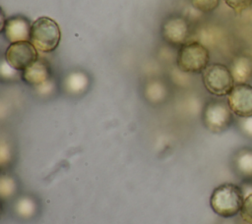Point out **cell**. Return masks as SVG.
Masks as SVG:
<instances>
[{
    "instance_id": "6da1fadb",
    "label": "cell",
    "mask_w": 252,
    "mask_h": 224,
    "mask_svg": "<svg viewBox=\"0 0 252 224\" xmlns=\"http://www.w3.org/2000/svg\"><path fill=\"white\" fill-rule=\"evenodd\" d=\"M244 196L241 187L233 183H223L214 189L210 196L213 211L222 218H231L241 210Z\"/></svg>"
},
{
    "instance_id": "7a4b0ae2",
    "label": "cell",
    "mask_w": 252,
    "mask_h": 224,
    "mask_svg": "<svg viewBox=\"0 0 252 224\" xmlns=\"http://www.w3.org/2000/svg\"><path fill=\"white\" fill-rule=\"evenodd\" d=\"M61 30L58 24L48 17H39L32 24L30 41L37 51L48 53L59 45Z\"/></svg>"
},
{
    "instance_id": "3957f363",
    "label": "cell",
    "mask_w": 252,
    "mask_h": 224,
    "mask_svg": "<svg viewBox=\"0 0 252 224\" xmlns=\"http://www.w3.org/2000/svg\"><path fill=\"white\" fill-rule=\"evenodd\" d=\"M177 67L185 73H202L210 62L209 50L198 41L182 45L177 54Z\"/></svg>"
},
{
    "instance_id": "277c9868",
    "label": "cell",
    "mask_w": 252,
    "mask_h": 224,
    "mask_svg": "<svg viewBox=\"0 0 252 224\" xmlns=\"http://www.w3.org/2000/svg\"><path fill=\"white\" fill-rule=\"evenodd\" d=\"M202 81L211 94L220 97L227 96L235 85L229 68L220 63L209 65L202 72Z\"/></svg>"
},
{
    "instance_id": "5b68a950",
    "label": "cell",
    "mask_w": 252,
    "mask_h": 224,
    "mask_svg": "<svg viewBox=\"0 0 252 224\" xmlns=\"http://www.w3.org/2000/svg\"><path fill=\"white\" fill-rule=\"evenodd\" d=\"M232 114L227 102L211 100L206 103L203 109L202 121L207 130L220 134L227 130L233 122Z\"/></svg>"
},
{
    "instance_id": "8992f818",
    "label": "cell",
    "mask_w": 252,
    "mask_h": 224,
    "mask_svg": "<svg viewBox=\"0 0 252 224\" xmlns=\"http://www.w3.org/2000/svg\"><path fill=\"white\" fill-rule=\"evenodd\" d=\"M38 59V51L31 41L11 43L5 51V61L15 70L23 72Z\"/></svg>"
},
{
    "instance_id": "52a82bcc",
    "label": "cell",
    "mask_w": 252,
    "mask_h": 224,
    "mask_svg": "<svg viewBox=\"0 0 252 224\" xmlns=\"http://www.w3.org/2000/svg\"><path fill=\"white\" fill-rule=\"evenodd\" d=\"M227 104L234 115L239 118L252 116V85L236 84L227 95Z\"/></svg>"
},
{
    "instance_id": "ba28073f",
    "label": "cell",
    "mask_w": 252,
    "mask_h": 224,
    "mask_svg": "<svg viewBox=\"0 0 252 224\" xmlns=\"http://www.w3.org/2000/svg\"><path fill=\"white\" fill-rule=\"evenodd\" d=\"M163 39L173 46H182L187 43L189 36V26L187 21L177 15L166 18L161 27Z\"/></svg>"
},
{
    "instance_id": "9c48e42d",
    "label": "cell",
    "mask_w": 252,
    "mask_h": 224,
    "mask_svg": "<svg viewBox=\"0 0 252 224\" xmlns=\"http://www.w3.org/2000/svg\"><path fill=\"white\" fill-rule=\"evenodd\" d=\"M31 29L32 23L25 16L15 15L6 19L1 31L11 44L20 41H30Z\"/></svg>"
},
{
    "instance_id": "30bf717a",
    "label": "cell",
    "mask_w": 252,
    "mask_h": 224,
    "mask_svg": "<svg viewBox=\"0 0 252 224\" xmlns=\"http://www.w3.org/2000/svg\"><path fill=\"white\" fill-rule=\"evenodd\" d=\"M22 79L26 84L36 88L51 80L50 68L44 60L38 58L22 72Z\"/></svg>"
},
{
    "instance_id": "8fae6325",
    "label": "cell",
    "mask_w": 252,
    "mask_h": 224,
    "mask_svg": "<svg viewBox=\"0 0 252 224\" xmlns=\"http://www.w3.org/2000/svg\"><path fill=\"white\" fill-rule=\"evenodd\" d=\"M236 84H249L252 81V57L248 55L236 56L229 68Z\"/></svg>"
},
{
    "instance_id": "7c38bea8",
    "label": "cell",
    "mask_w": 252,
    "mask_h": 224,
    "mask_svg": "<svg viewBox=\"0 0 252 224\" xmlns=\"http://www.w3.org/2000/svg\"><path fill=\"white\" fill-rule=\"evenodd\" d=\"M233 164L236 172L245 178H252V149L242 148L234 156Z\"/></svg>"
},
{
    "instance_id": "4fadbf2b",
    "label": "cell",
    "mask_w": 252,
    "mask_h": 224,
    "mask_svg": "<svg viewBox=\"0 0 252 224\" xmlns=\"http://www.w3.org/2000/svg\"><path fill=\"white\" fill-rule=\"evenodd\" d=\"M64 84L67 91L78 94L88 87L89 79L85 73L81 71H74L66 77Z\"/></svg>"
},
{
    "instance_id": "5bb4252c",
    "label": "cell",
    "mask_w": 252,
    "mask_h": 224,
    "mask_svg": "<svg viewBox=\"0 0 252 224\" xmlns=\"http://www.w3.org/2000/svg\"><path fill=\"white\" fill-rule=\"evenodd\" d=\"M36 209V204L30 196H21L15 202V210L22 217H30L33 215Z\"/></svg>"
},
{
    "instance_id": "9a60e30c",
    "label": "cell",
    "mask_w": 252,
    "mask_h": 224,
    "mask_svg": "<svg viewBox=\"0 0 252 224\" xmlns=\"http://www.w3.org/2000/svg\"><path fill=\"white\" fill-rule=\"evenodd\" d=\"M17 190L16 181L8 174H3L0 180V195L2 198H9Z\"/></svg>"
},
{
    "instance_id": "2e32d148",
    "label": "cell",
    "mask_w": 252,
    "mask_h": 224,
    "mask_svg": "<svg viewBox=\"0 0 252 224\" xmlns=\"http://www.w3.org/2000/svg\"><path fill=\"white\" fill-rule=\"evenodd\" d=\"M191 5L200 12L210 13L219 7L220 0H189Z\"/></svg>"
},
{
    "instance_id": "e0dca14e",
    "label": "cell",
    "mask_w": 252,
    "mask_h": 224,
    "mask_svg": "<svg viewBox=\"0 0 252 224\" xmlns=\"http://www.w3.org/2000/svg\"><path fill=\"white\" fill-rule=\"evenodd\" d=\"M239 213L243 222L252 224V193L244 197L243 204Z\"/></svg>"
},
{
    "instance_id": "ac0fdd59",
    "label": "cell",
    "mask_w": 252,
    "mask_h": 224,
    "mask_svg": "<svg viewBox=\"0 0 252 224\" xmlns=\"http://www.w3.org/2000/svg\"><path fill=\"white\" fill-rule=\"evenodd\" d=\"M224 3L235 13L241 14L252 6V0H223Z\"/></svg>"
},
{
    "instance_id": "d6986e66",
    "label": "cell",
    "mask_w": 252,
    "mask_h": 224,
    "mask_svg": "<svg viewBox=\"0 0 252 224\" xmlns=\"http://www.w3.org/2000/svg\"><path fill=\"white\" fill-rule=\"evenodd\" d=\"M239 128L245 136L252 139V116L247 118H240Z\"/></svg>"
},
{
    "instance_id": "ffe728a7",
    "label": "cell",
    "mask_w": 252,
    "mask_h": 224,
    "mask_svg": "<svg viewBox=\"0 0 252 224\" xmlns=\"http://www.w3.org/2000/svg\"><path fill=\"white\" fill-rule=\"evenodd\" d=\"M11 160V151L8 146V144L2 140L1 145H0V163L1 166L3 167L5 164L10 162Z\"/></svg>"
},
{
    "instance_id": "44dd1931",
    "label": "cell",
    "mask_w": 252,
    "mask_h": 224,
    "mask_svg": "<svg viewBox=\"0 0 252 224\" xmlns=\"http://www.w3.org/2000/svg\"><path fill=\"white\" fill-rule=\"evenodd\" d=\"M53 86H54V83L52 80L48 81L47 83H45L44 84L36 87L35 89L39 92V93H43V94H46V93H49L51 92V90L53 89Z\"/></svg>"
},
{
    "instance_id": "7402d4cb",
    "label": "cell",
    "mask_w": 252,
    "mask_h": 224,
    "mask_svg": "<svg viewBox=\"0 0 252 224\" xmlns=\"http://www.w3.org/2000/svg\"><path fill=\"white\" fill-rule=\"evenodd\" d=\"M221 224H235V223H233V222H223V223H221Z\"/></svg>"
},
{
    "instance_id": "603a6c76",
    "label": "cell",
    "mask_w": 252,
    "mask_h": 224,
    "mask_svg": "<svg viewBox=\"0 0 252 224\" xmlns=\"http://www.w3.org/2000/svg\"><path fill=\"white\" fill-rule=\"evenodd\" d=\"M244 224H248V223H245V222H244Z\"/></svg>"
}]
</instances>
